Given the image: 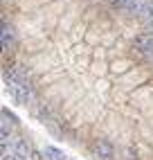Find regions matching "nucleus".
<instances>
[{"label":"nucleus","mask_w":153,"mask_h":160,"mask_svg":"<svg viewBox=\"0 0 153 160\" xmlns=\"http://www.w3.org/2000/svg\"><path fill=\"white\" fill-rule=\"evenodd\" d=\"M95 151L99 153L101 158H111V156H113V144L106 142V140H99V142L95 144Z\"/></svg>","instance_id":"nucleus-5"},{"label":"nucleus","mask_w":153,"mask_h":160,"mask_svg":"<svg viewBox=\"0 0 153 160\" xmlns=\"http://www.w3.org/2000/svg\"><path fill=\"white\" fill-rule=\"evenodd\" d=\"M16 43V34H14V27L9 23H2V50H9L14 48Z\"/></svg>","instance_id":"nucleus-4"},{"label":"nucleus","mask_w":153,"mask_h":160,"mask_svg":"<svg viewBox=\"0 0 153 160\" xmlns=\"http://www.w3.org/2000/svg\"><path fill=\"white\" fill-rule=\"evenodd\" d=\"M117 5L124 7V9H128V12H135V14L142 16V14L151 7V0H119Z\"/></svg>","instance_id":"nucleus-2"},{"label":"nucleus","mask_w":153,"mask_h":160,"mask_svg":"<svg viewBox=\"0 0 153 160\" xmlns=\"http://www.w3.org/2000/svg\"><path fill=\"white\" fill-rule=\"evenodd\" d=\"M5 83H7V90L9 95L18 102V104H29V102H34V88H32V83L27 81V77L23 72H18V70H12V72H7L5 74Z\"/></svg>","instance_id":"nucleus-1"},{"label":"nucleus","mask_w":153,"mask_h":160,"mask_svg":"<svg viewBox=\"0 0 153 160\" xmlns=\"http://www.w3.org/2000/svg\"><path fill=\"white\" fill-rule=\"evenodd\" d=\"M43 156H45L47 160H65V153L61 151V149H57V147H45Z\"/></svg>","instance_id":"nucleus-6"},{"label":"nucleus","mask_w":153,"mask_h":160,"mask_svg":"<svg viewBox=\"0 0 153 160\" xmlns=\"http://www.w3.org/2000/svg\"><path fill=\"white\" fill-rule=\"evenodd\" d=\"M135 48L142 52V54L146 57H153V32H149V34H142L135 38Z\"/></svg>","instance_id":"nucleus-3"}]
</instances>
